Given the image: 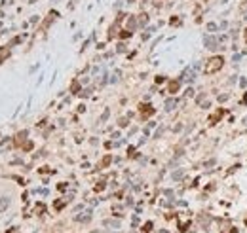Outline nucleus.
I'll list each match as a JSON object with an SVG mask.
<instances>
[{
	"instance_id": "f257e3e1",
	"label": "nucleus",
	"mask_w": 247,
	"mask_h": 233,
	"mask_svg": "<svg viewBox=\"0 0 247 233\" xmlns=\"http://www.w3.org/2000/svg\"><path fill=\"white\" fill-rule=\"evenodd\" d=\"M222 63H224L222 57H219V55H217V57H211L209 63H207V66H205V72H207V74L217 72L219 68H222Z\"/></svg>"
}]
</instances>
